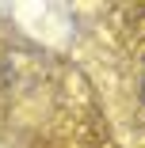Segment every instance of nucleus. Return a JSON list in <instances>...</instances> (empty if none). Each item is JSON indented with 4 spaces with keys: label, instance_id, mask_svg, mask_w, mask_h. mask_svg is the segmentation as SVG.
<instances>
[{
    "label": "nucleus",
    "instance_id": "f257e3e1",
    "mask_svg": "<svg viewBox=\"0 0 145 148\" xmlns=\"http://www.w3.org/2000/svg\"><path fill=\"white\" fill-rule=\"evenodd\" d=\"M134 103H137V110H141V118H145V57H141V65H137V72H134Z\"/></svg>",
    "mask_w": 145,
    "mask_h": 148
}]
</instances>
